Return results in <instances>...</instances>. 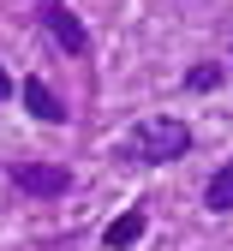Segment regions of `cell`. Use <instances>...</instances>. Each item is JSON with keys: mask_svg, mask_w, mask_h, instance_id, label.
<instances>
[{"mask_svg": "<svg viewBox=\"0 0 233 251\" xmlns=\"http://www.w3.org/2000/svg\"><path fill=\"white\" fill-rule=\"evenodd\" d=\"M185 155H191V126L174 114H144L120 144L126 168H168V162H185Z\"/></svg>", "mask_w": 233, "mask_h": 251, "instance_id": "6da1fadb", "label": "cell"}, {"mask_svg": "<svg viewBox=\"0 0 233 251\" xmlns=\"http://www.w3.org/2000/svg\"><path fill=\"white\" fill-rule=\"evenodd\" d=\"M18 102H24V114H30V120H42V126H66V120H72V114H66V102L48 90V78H36V72L18 84Z\"/></svg>", "mask_w": 233, "mask_h": 251, "instance_id": "277c9868", "label": "cell"}, {"mask_svg": "<svg viewBox=\"0 0 233 251\" xmlns=\"http://www.w3.org/2000/svg\"><path fill=\"white\" fill-rule=\"evenodd\" d=\"M221 78H227V72L215 66V60H197V66H191V72H185L180 84L191 90V96H209V90H221Z\"/></svg>", "mask_w": 233, "mask_h": 251, "instance_id": "52a82bcc", "label": "cell"}, {"mask_svg": "<svg viewBox=\"0 0 233 251\" xmlns=\"http://www.w3.org/2000/svg\"><path fill=\"white\" fill-rule=\"evenodd\" d=\"M204 209H209V215H233V162H221V168L204 179Z\"/></svg>", "mask_w": 233, "mask_h": 251, "instance_id": "8992f818", "label": "cell"}, {"mask_svg": "<svg viewBox=\"0 0 233 251\" xmlns=\"http://www.w3.org/2000/svg\"><path fill=\"white\" fill-rule=\"evenodd\" d=\"M144 233H150V209H144V203H131L126 215H114V222H108L102 239H108V251H131Z\"/></svg>", "mask_w": 233, "mask_h": 251, "instance_id": "5b68a950", "label": "cell"}, {"mask_svg": "<svg viewBox=\"0 0 233 251\" xmlns=\"http://www.w3.org/2000/svg\"><path fill=\"white\" fill-rule=\"evenodd\" d=\"M42 6H54V0H42Z\"/></svg>", "mask_w": 233, "mask_h": 251, "instance_id": "9c48e42d", "label": "cell"}, {"mask_svg": "<svg viewBox=\"0 0 233 251\" xmlns=\"http://www.w3.org/2000/svg\"><path fill=\"white\" fill-rule=\"evenodd\" d=\"M42 18V30H48V42L66 54V60H90V30H84V18L66 6V0H54V6H42L36 12Z\"/></svg>", "mask_w": 233, "mask_h": 251, "instance_id": "3957f363", "label": "cell"}, {"mask_svg": "<svg viewBox=\"0 0 233 251\" xmlns=\"http://www.w3.org/2000/svg\"><path fill=\"white\" fill-rule=\"evenodd\" d=\"M6 179L24 198H66L72 192V168H60V162H6Z\"/></svg>", "mask_w": 233, "mask_h": 251, "instance_id": "7a4b0ae2", "label": "cell"}, {"mask_svg": "<svg viewBox=\"0 0 233 251\" xmlns=\"http://www.w3.org/2000/svg\"><path fill=\"white\" fill-rule=\"evenodd\" d=\"M0 102H12V78H6V66H0Z\"/></svg>", "mask_w": 233, "mask_h": 251, "instance_id": "ba28073f", "label": "cell"}]
</instances>
